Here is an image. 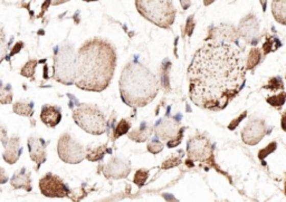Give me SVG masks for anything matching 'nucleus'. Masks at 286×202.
<instances>
[{"instance_id":"1","label":"nucleus","mask_w":286,"mask_h":202,"mask_svg":"<svg viewBox=\"0 0 286 202\" xmlns=\"http://www.w3.org/2000/svg\"><path fill=\"white\" fill-rule=\"evenodd\" d=\"M246 70L236 44L209 41L196 53L188 68L190 99L201 109L224 110L243 90Z\"/></svg>"},{"instance_id":"2","label":"nucleus","mask_w":286,"mask_h":202,"mask_svg":"<svg viewBox=\"0 0 286 202\" xmlns=\"http://www.w3.org/2000/svg\"><path fill=\"white\" fill-rule=\"evenodd\" d=\"M116 67V52L109 41L94 38L77 53L75 85L83 91L102 92L110 85Z\"/></svg>"},{"instance_id":"3","label":"nucleus","mask_w":286,"mask_h":202,"mask_svg":"<svg viewBox=\"0 0 286 202\" xmlns=\"http://www.w3.org/2000/svg\"><path fill=\"white\" fill-rule=\"evenodd\" d=\"M158 80L138 62H131L122 70L120 93L122 100L131 108H142L157 96Z\"/></svg>"},{"instance_id":"4","label":"nucleus","mask_w":286,"mask_h":202,"mask_svg":"<svg viewBox=\"0 0 286 202\" xmlns=\"http://www.w3.org/2000/svg\"><path fill=\"white\" fill-rule=\"evenodd\" d=\"M77 56L70 44H62L54 53V77L65 85L75 84Z\"/></svg>"},{"instance_id":"5","label":"nucleus","mask_w":286,"mask_h":202,"mask_svg":"<svg viewBox=\"0 0 286 202\" xmlns=\"http://www.w3.org/2000/svg\"><path fill=\"white\" fill-rule=\"evenodd\" d=\"M135 6L139 13L149 21L161 28H169L175 21L176 9L171 2H143L138 0Z\"/></svg>"},{"instance_id":"6","label":"nucleus","mask_w":286,"mask_h":202,"mask_svg":"<svg viewBox=\"0 0 286 202\" xmlns=\"http://www.w3.org/2000/svg\"><path fill=\"white\" fill-rule=\"evenodd\" d=\"M73 118L77 125L89 134L101 135L107 130V122L104 114L93 105H80L74 110Z\"/></svg>"},{"instance_id":"7","label":"nucleus","mask_w":286,"mask_h":202,"mask_svg":"<svg viewBox=\"0 0 286 202\" xmlns=\"http://www.w3.org/2000/svg\"><path fill=\"white\" fill-rule=\"evenodd\" d=\"M57 151L59 158L69 164H77L86 158L84 146L76 142L69 134H64L59 138Z\"/></svg>"},{"instance_id":"8","label":"nucleus","mask_w":286,"mask_h":202,"mask_svg":"<svg viewBox=\"0 0 286 202\" xmlns=\"http://www.w3.org/2000/svg\"><path fill=\"white\" fill-rule=\"evenodd\" d=\"M183 131L184 128H180L178 122L169 117L160 120L154 127V132L158 138L163 141H169V147H175L181 143Z\"/></svg>"},{"instance_id":"9","label":"nucleus","mask_w":286,"mask_h":202,"mask_svg":"<svg viewBox=\"0 0 286 202\" xmlns=\"http://www.w3.org/2000/svg\"><path fill=\"white\" fill-rule=\"evenodd\" d=\"M189 161H210L212 145L204 135H196L187 144Z\"/></svg>"},{"instance_id":"10","label":"nucleus","mask_w":286,"mask_h":202,"mask_svg":"<svg viewBox=\"0 0 286 202\" xmlns=\"http://www.w3.org/2000/svg\"><path fill=\"white\" fill-rule=\"evenodd\" d=\"M40 191L49 198H64L69 194V189L57 175L46 174L39 181Z\"/></svg>"},{"instance_id":"11","label":"nucleus","mask_w":286,"mask_h":202,"mask_svg":"<svg viewBox=\"0 0 286 202\" xmlns=\"http://www.w3.org/2000/svg\"><path fill=\"white\" fill-rule=\"evenodd\" d=\"M266 134L265 122L261 120H252L244 128L242 139L248 145H256Z\"/></svg>"},{"instance_id":"12","label":"nucleus","mask_w":286,"mask_h":202,"mask_svg":"<svg viewBox=\"0 0 286 202\" xmlns=\"http://www.w3.org/2000/svg\"><path fill=\"white\" fill-rule=\"evenodd\" d=\"M103 173L109 179H123V178L128 176L131 166L130 163L127 161H123L120 159H112L110 162H107L103 166Z\"/></svg>"},{"instance_id":"13","label":"nucleus","mask_w":286,"mask_h":202,"mask_svg":"<svg viewBox=\"0 0 286 202\" xmlns=\"http://www.w3.org/2000/svg\"><path fill=\"white\" fill-rule=\"evenodd\" d=\"M28 148L31 158L37 165L38 170L39 166L46 161V142L43 139L31 138L28 140Z\"/></svg>"},{"instance_id":"14","label":"nucleus","mask_w":286,"mask_h":202,"mask_svg":"<svg viewBox=\"0 0 286 202\" xmlns=\"http://www.w3.org/2000/svg\"><path fill=\"white\" fill-rule=\"evenodd\" d=\"M5 146V152H4V160L9 164H14L17 162V160L19 159L21 154V147H20V142L19 138L17 136H13V138L8 139V141L3 142Z\"/></svg>"},{"instance_id":"15","label":"nucleus","mask_w":286,"mask_h":202,"mask_svg":"<svg viewBox=\"0 0 286 202\" xmlns=\"http://www.w3.org/2000/svg\"><path fill=\"white\" fill-rule=\"evenodd\" d=\"M40 118L44 124L50 128H55L57 124H59L62 120V112L61 109L57 106H52V105H45L41 109L40 113Z\"/></svg>"},{"instance_id":"16","label":"nucleus","mask_w":286,"mask_h":202,"mask_svg":"<svg viewBox=\"0 0 286 202\" xmlns=\"http://www.w3.org/2000/svg\"><path fill=\"white\" fill-rule=\"evenodd\" d=\"M10 183L15 189H25L27 191H32L31 174L26 172L25 168H22L20 172H18L11 178Z\"/></svg>"},{"instance_id":"17","label":"nucleus","mask_w":286,"mask_h":202,"mask_svg":"<svg viewBox=\"0 0 286 202\" xmlns=\"http://www.w3.org/2000/svg\"><path fill=\"white\" fill-rule=\"evenodd\" d=\"M152 131L153 128L151 125H149L147 123H142L139 128H136L131 131L130 133H128V136L134 142L141 143V142H146L149 138H150V135L152 134Z\"/></svg>"},{"instance_id":"18","label":"nucleus","mask_w":286,"mask_h":202,"mask_svg":"<svg viewBox=\"0 0 286 202\" xmlns=\"http://www.w3.org/2000/svg\"><path fill=\"white\" fill-rule=\"evenodd\" d=\"M255 19L250 18V16H248V18H245L243 21H241L240 25V33L242 36L245 39L253 38L257 34V23H255Z\"/></svg>"},{"instance_id":"19","label":"nucleus","mask_w":286,"mask_h":202,"mask_svg":"<svg viewBox=\"0 0 286 202\" xmlns=\"http://www.w3.org/2000/svg\"><path fill=\"white\" fill-rule=\"evenodd\" d=\"M272 14L277 22L286 25V2H273Z\"/></svg>"},{"instance_id":"20","label":"nucleus","mask_w":286,"mask_h":202,"mask_svg":"<svg viewBox=\"0 0 286 202\" xmlns=\"http://www.w3.org/2000/svg\"><path fill=\"white\" fill-rule=\"evenodd\" d=\"M107 152H111L110 151V148L107 147V145L103 144V145H100L98 147H88L87 148V151H86V159L88 160V161H92V162H95V161H100V160H102L104 158L105 154Z\"/></svg>"},{"instance_id":"21","label":"nucleus","mask_w":286,"mask_h":202,"mask_svg":"<svg viewBox=\"0 0 286 202\" xmlns=\"http://www.w3.org/2000/svg\"><path fill=\"white\" fill-rule=\"evenodd\" d=\"M14 112L21 116H32L34 114V104L32 102H26V100H19V102L15 103Z\"/></svg>"},{"instance_id":"22","label":"nucleus","mask_w":286,"mask_h":202,"mask_svg":"<svg viewBox=\"0 0 286 202\" xmlns=\"http://www.w3.org/2000/svg\"><path fill=\"white\" fill-rule=\"evenodd\" d=\"M260 58H261V53L258 48H253L252 50L249 52V55L247 57V61H246V69L250 70V69H254L260 62Z\"/></svg>"},{"instance_id":"23","label":"nucleus","mask_w":286,"mask_h":202,"mask_svg":"<svg viewBox=\"0 0 286 202\" xmlns=\"http://www.w3.org/2000/svg\"><path fill=\"white\" fill-rule=\"evenodd\" d=\"M281 46H282V43L276 37L268 36L265 40V43L263 44L264 54L266 55V54H270V53H272V52H275Z\"/></svg>"},{"instance_id":"24","label":"nucleus","mask_w":286,"mask_h":202,"mask_svg":"<svg viewBox=\"0 0 286 202\" xmlns=\"http://www.w3.org/2000/svg\"><path fill=\"white\" fill-rule=\"evenodd\" d=\"M131 129V123L128 120H121L118 122L114 130V134H113V139H117L120 136L129 133V131Z\"/></svg>"},{"instance_id":"25","label":"nucleus","mask_w":286,"mask_h":202,"mask_svg":"<svg viewBox=\"0 0 286 202\" xmlns=\"http://www.w3.org/2000/svg\"><path fill=\"white\" fill-rule=\"evenodd\" d=\"M266 100H267L268 104H271L273 106V108L281 109L282 106L284 105L285 100H286V93L282 92V93H279L278 95H275V96H270Z\"/></svg>"},{"instance_id":"26","label":"nucleus","mask_w":286,"mask_h":202,"mask_svg":"<svg viewBox=\"0 0 286 202\" xmlns=\"http://www.w3.org/2000/svg\"><path fill=\"white\" fill-rule=\"evenodd\" d=\"M148 178H149V171L140 169V170H138V171L135 172L134 178H133V182L139 188H141V187H143L146 184Z\"/></svg>"},{"instance_id":"27","label":"nucleus","mask_w":286,"mask_h":202,"mask_svg":"<svg viewBox=\"0 0 286 202\" xmlns=\"http://www.w3.org/2000/svg\"><path fill=\"white\" fill-rule=\"evenodd\" d=\"M36 66H37V61H35V59H33V61H29V62H27L25 66L21 68L20 74L22 76L28 77V79H32L35 74Z\"/></svg>"},{"instance_id":"28","label":"nucleus","mask_w":286,"mask_h":202,"mask_svg":"<svg viewBox=\"0 0 286 202\" xmlns=\"http://www.w3.org/2000/svg\"><path fill=\"white\" fill-rule=\"evenodd\" d=\"M284 87L283 81L279 77H274V79H271L268 81V84L265 85L263 88H266V90H271V91H278L282 90Z\"/></svg>"},{"instance_id":"29","label":"nucleus","mask_w":286,"mask_h":202,"mask_svg":"<svg viewBox=\"0 0 286 202\" xmlns=\"http://www.w3.org/2000/svg\"><path fill=\"white\" fill-rule=\"evenodd\" d=\"M0 102L2 104H9L13 102V93L10 90V85L2 88V94H0Z\"/></svg>"},{"instance_id":"30","label":"nucleus","mask_w":286,"mask_h":202,"mask_svg":"<svg viewBox=\"0 0 286 202\" xmlns=\"http://www.w3.org/2000/svg\"><path fill=\"white\" fill-rule=\"evenodd\" d=\"M181 163V158L180 157H177V156H172L168 159L164 160V162L161 165V168L162 169H170V168H174V166H178L179 164Z\"/></svg>"},{"instance_id":"31","label":"nucleus","mask_w":286,"mask_h":202,"mask_svg":"<svg viewBox=\"0 0 286 202\" xmlns=\"http://www.w3.org/2000/svg\"><path fill=\"white\" fill-rule=\"evenodd\" d=\"M163 143L161 141H158V140H152L150 143L148 144V150L150 153H153V154H158L160 153L161 151L163 150Z\"/></svg>"},{"instance_id":"32","label":"nucleus","mask_w":286,"mask_h":202,"mask_svg":"<svg viewBox=\"0 0 286 202\" xmlns=\"http://www.w3.org/2000/svg\"><path fill=\"white\" fill-rule=\"evenodd\" d=\"M276 147H277L276 142H272V143L268 144L265 148H261V150L258 153L259 160H261V161H263V160L268 156V154H271V153H273L274 151L276 150Z\"/></svg>"},{"instance_id":"33","label":"nucleus","mask_w":286,"mask_h":202,"mask_svg":"<svg viewBox=\"0 0 286 202\" xmlns=\"http://www.w3.org/2000/svg\"><path fill=\"white\" fill-rule=\"evenodd\" d=\"M247 115V112H244L243 114L238 117V118H236V120H234V121H231V123L229 124V127H228V129L229 130H235L237 127H238V124L241 123V121H243L244 118H245V116Z\"/></svg>"},{"instance_id":"34","label":"nucleus","mask_w":286,"mask_h":202,"mask_svg":"<svg viewBox=\"0 0 286 202\" xmlns=\"http://www.w3.org/2000/svg\"><path fill=\"white\" fill-rule=\"evenodd\" d=\"M281 127L282 129L286 132V111L283 113L282 115V120H281Z\"/></svg>"},{"instance_id":"35","label":"nucleus","mask_w":286,"mask_h":202,"mask_svg":"<svg viewBox=\"0 0 286 202\" xmlns=\"http://www.w3.org/2000/svg\"><path fill=\"white\" fill-rule=\"evenodd\" d=\"M21 48H22V43H17V45L15 46L14 50L11 52V55H15V54H17V52H19Z\"/></svg>"},{"instance_id":"36","label":"nucleus","mask_w":286,"mask_h":202,"mask_svg":"<svg viewBox=\"0 0 286 202\" xmlns=\"http://www.w3.org/2000/svg\"><path fill=\"white\" fill-rule=\"evenodd\" d=\"M181 5H182V6H189V5H190V2H189V3H184V2H181Z\"/></svg>"},{"instance_id":"37","label":"nucleus","mask_w":286,"mask_h":202,"mask_svg":"<svg viewBox=\"0 0 286 202\" xmlns=\"http://www.w3.org/2000/svg\"><path fill=\"white\" fill-rule=\"evenodd\" d=\"M284 190H285V195H286V179H285V184H284Z\"/></svg>"}]
</instances>
